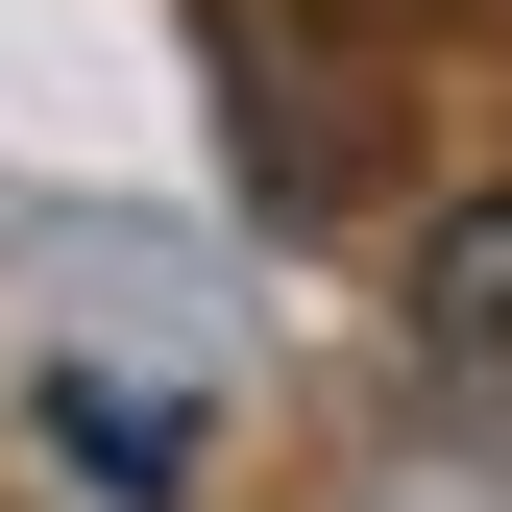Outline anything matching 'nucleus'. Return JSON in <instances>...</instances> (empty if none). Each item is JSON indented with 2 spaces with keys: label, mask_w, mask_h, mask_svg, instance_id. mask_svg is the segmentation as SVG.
<instances>
[{
  "label": "nucleus",
  "mask_w": 512,
  "mask_h": 512,
  "mask_svg": "<svg viewBox=\"0 0 512 512\" xmlns=\"http://www.w3.org/2000/svg\"><path fill=\"white\" fill-rule=\"evenodd\" d=\"M415 391L512 464V196H464V220L415 244Z\"/></svg>",
  "instance_id": "nucleus-1"
},
{
  "label": "nucleus",
  "mask_w": 512,
  "mask_h": 512,
  "mask_svg": "<svg viewBox=\"0 0 512 512\" xmlns=\"http://www.w3.org/2000/svg\"><path fill=\"white\" fill-rule=\"evenodd\" d=\"M49 439H74L98 488H171V415H147V391H49Z\"/></svg>",
  "instance_id": "nucleus-2"
}]
</instances>
